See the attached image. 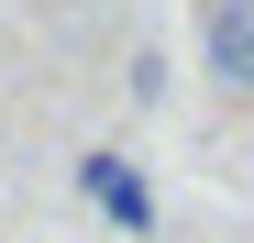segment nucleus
<instances>
[{
  "instance_id": "1",
  "label": "nucleus",
  "mask_w": 254,
  "mask_h": 243,
  "mask_svg": "<svg viewBox=\"0 0 254 243\" xmlns=\"http://www.w3.org/2000/svg\"><path fill=\"white\" fill-rule=\"evenodd\" d=\"M199 66L210 89L254 100V0H199Z\"/></svg>"
}]
</instances>
